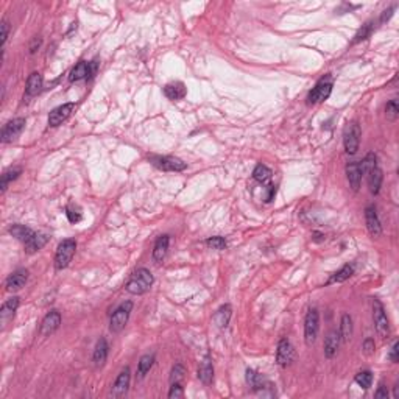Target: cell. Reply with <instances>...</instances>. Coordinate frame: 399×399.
I'll list each match as a JSON object with an SVG mask.
<instances>
[{
  "instance_id": "obj_1",
  "label": "cell",
  "mask_w": 399,
  "mask_h": 399,
  "mask_svg": "<svg viewBox=\"0 0 399 399\" xmlns=\"http://www.w3.org/2000/svg\"><path fill=\"white\" fill-rule=\"evenodd\" d=\"M153 286V274L147 268H137L130 276L128 283L125 284V290L131 295H144Z\"/></svg>"
},
{
  "instance_id": "obj_2",
  "label": "cell",
  "mask_w": 399,
  "mask_h": 399,
  "mask_svg": "<svg viewBox=\"0 0 399 399\" xmlns=\"http://www.w3.org/2000/svg\"><path fill=\"white\" fill-rule=\"evenodd\" d=\"M75 250H77V242L74 239H66V240L61 242L58 245L56 254H55V268L56 270L66 268L72 262Z\"/></svg>"
},
{
  "instance_id": "obj_3",
  "label": "cell",
  "mask_w": 399,
  "mask_h": 399,
  "mask_svg": "<svg viewBox=\"0 0 399 399\" xmlns=\"http://www.w3.org/2000/svg\"><path fill=\"white\" fill-rule=\"evenodd\" d=\"M131 311H133V302L131 301H125L119 306V308L114 311V314L111 315V321H109L111 332L117 334L120 331H124V327L127 326V323L130 320Z\"/></svg>"
},
{
  "instance_id": "obj_4",
  "label": "cell",
  "mask_w": 399,
  "mask_h": 399,
  "mask_svg": "<svg viewBox=\"0 0 399 399\" xmlns=\"http://www.w3.org/2000/svg\"><path fill=\"white\" fill-rule=\"evenodd\" d=\"M320 329V314L317 309H311L304 320V342L308 346H312L317 340Z\"/></svg>"
},
{
  "instance_id": "obj_5",
  "label": "cell",
  "mask_w": 399,
  "mask_h": 399,
  "mask_svg": "<svg viewBox=\"0 0 399 399\" xmlns=\"http://www.w3.org/2000/svg\"><path fill=\"white\" fill-rule=\"evenodd\" d=\"M373 320H374V327L378 335L381 339H387L390 335V323L384 306L379 299H373Z\"/></svg>"
},
{
  "instance_id": "obj_6",
  "label": "cell",
  "mask_w": 399,
  "mask_h": 399,
  "mask_svg": "<svg viewBox=\"0 0 399 399\" xmlns=\"http://www.w3.org/2000/svg\"><path fill=\"white\" fill-rule=\"evenodd\" d=\"M360 136H362V131L356 122L348 124V127L345 128V133H343V145H345V151L348 155H356L357 153L359 145H360Z\"/></svg>"
},
{
  "instance_id": "obj_7",
  "label": "cell",
  "mask_w": 399,
  "mask_h": 399,
  "mask_svg": "<svg viewBox=\"0 0 399 399\" xmlns=\"http://www.w3.org/2000/svg\"><path fill=\"white\" fill-rule=\"evenodd\" d=\"M148 159L156 169L164 170V172H182L187 167L186 162L178 159V158H173V156H155L153 155Z\"/></svg>"
},
{
  "instance_id": "obj_8",
  "label": "cell",
  "mask_w": 399,
  "mask_h": 399,
  "mask_svg": "<svg viewBox=\"0 0 399 399\" xmlns=\"http://www.w3.org/2000/svg\"><path fill=\"white\" fill-rule=\"evenodd\" d=\"M331 92H332V81L329 80V78H323L321 81H318L317 83V86L309 92V96H308V102L311 103V105H315V103H321V102H324V100H327L329 99V96H331Z\"/></svg>"
},
{
  "instance_id": "obj_9",
  "label": "cell",
  "mask_w": 399,
  "mask_h": 399,
  "mask_svg": "<svg viewBox=\"0 0 399 399\" xmlns=\"http://www.w3.org/2000/svg\"><path fill=\"white\" fill-rule=\"evenodd\" d=\"M75 111V103H64L58 108H55L50 114H49V125L50 127H59L63 122H66L71 114Z\"/></svg>"
},
{
  "instance_id": "obj_10",
  "label": "cell",
  "mask_w": 399,
  "mask_h": 399,
  "mask_svg": "<svg viewBox=\"0 0 399 399\" xmlns=\"http://www.w3.org/2000/svg\"><path fill=\"white\" fill-rule=\"evenodd\" d=\"M293 360H295V349L287 339H283L278 343V349H276V363L283 368H286Z\"/></svg>"
},
{
  "instance_id": "obj_11",
  "label": "cell",
  "mask_w": 399,
  "mask_h": 399,
  "mask_svg": "<svg viewBox=\"0 0 399 399\" xmlns=\"http://www.w3.org/2000/svg\"><path fill=\"white\" fill-rule=\"evenodd\" d=\"M130 379H131V371L130 368L125 366L124 370L120 371V374L117 376L112 388H111V396L112 397H122L128 393V387H130Z\"/></svg>"
},
{
  "instance_id": "obj_12",
  "label": "cell",
  "mask_w": 399,
  "mask_h": 399,
  "mask_svg": "<svg viewBox=\"0 0 399 399\" xmlns=\"http://www.w3.org/2000/svg\"><path fill=\"white\" fill-rule=\"evenodd\" d=\"M24 127H25V119H22V117L10 120L2 128V142L7 144V142H11L13 139H16L22 133Z\"/></svg>"
},
{
  "instance_id": "obj_13",
  "label": "cell",
  "mask_w": 399,
  "mask_h": 399,
  "mask_svg": "<svg viewBox=\"0 0 399 399\" xmlns=\"http://www.w3.org/2000/svg\"><path fill=\"white\" fill-rule=\"evenodd\" d=\"M59 324H61V314L58 311H52L44 317L39 332L42 337H49L59 329Z\"/></svg>"
},
{
  "instance_id": "obj_14",
  "label": "cell",
  "mask_w": 399,
  "mask_h": 399,
  "mask_svg": "<svg viewBox=\"0 0 399 399\" xmlns=\"http://www.w3.org/2000/svg\"><path fill=\"white\" fill-rule=\"evenodd\" d=\"M365 222H366V228L370 231V234L373 237H381L382 234V226H381V220L376 214L374 206H368L365 209Z\"/></svg>"
},
{
  "instance_id": "obj_15",
  "label": "cell",
  "mask_w": 399,
  "mask_h": 399,
  "mask_svg": "<svg viewBox=\"0 0 399 399\" xmlns=\"http://www.w3.org/2000/svg\"><path fill=\"white\" fill-rule=\"evenodd\" d=\"M27 279H28V271H27L25 268L16 270L14 273H11V274L8 276V279H7V290H8V292L20 290V289L27 284Z\"/></svg>"
},
{
  "instance_id": "obj_16",
  "label": "cell",
  "mask_w": 399,
  "mask_h": 399,
  "mask_svg": "<svg viewBox=\"0 0 399 399\" xmlns=\"http://www.w3.org/2000/svg\"><path fill=\"white\" fill-rule=\"evenodd\" d=\"M362 169H360V162H349L346 166V178L349 181V186L354 192H357L360 189V182H362Z\"/></svg>"
},
{
  "instance_id": "obj_17",
  "label": "cell",
  "mask_w": 399,
  "mask_h": 399,
  "mask_svg": "<svg viewBox=\"0 0 399 399\" xmlns=\"http://www.w3.org/2000/svg\"><path fill=\"white\" fill-rule=\"evenodd\" d=\"M108 353H109V345H108L106 339H100L96 345L94 354H92V362H94L96 368H100L105 365V362L108 359Z\"/></svg>"
},
{
  "instance_id": "obj_18",
  "label": "cell",
  "mask_w": 399,
  "mask_h": 399,
  "mask_svg": "<svg viewBox=\"0 0 399 399\" xmlns=\"http://www.w3.org/2000/svg\"><path fill=\"white\" fill-rule=\"evenodd\" d=\"M340 342H342L340 340V334L337 331H331L327 334L326 340H324V356L327 359H332L337 354V351H339V346H340Z\"/></svg>"
},
{
  "instance_id": "obj_19",
  "label": "cell",
  "mask_w": 399,
  "mask_h": 399,
  "mask_svg": "<svg viewBox=\"0 0 399 399\" xmlns=\"http://www.w3.org/2000/svg\"><path fill=\"white\" fill-rule=\"evenodd\" d=\"M198 379L204 385H209L214 379V366H212V360H210L209 354L203 359V362L198 366Z\"/></svg>"
},
{
  "instance_id": "obj_20",
  "label": "cell",
  "mask_w": 399,
  "mask_h": 399,
  "mask_svg": "<svg viewBox=\"0 0 399 399\" xmlns=\"http://www.w3.org/2000/svg\"><path fill=\"white\" fill-rule=\"evenodd\" d=\"M169 243H170V237L167 234L158 237V240L155 243V248H153V261L155 262L164 261V257L167 256V251H169Z\"/></svg>"
},
{
  "instance_id": "obj_21",
  "label": "cell",
  "mask_w": 399,
  "mask_h": 399,
  "mask_svg": "<svg viewBox=\"0 0 399 399\" xmlns=\"http://www.w3.org/2000/svg\"><path fill=\"white\" fill-rule=\"evenodd\" d=\"M186 86H184L181 81H176V83H170L164 87V96L169 99V100H181L186 97Z\"/></svg>"
},
{
  "instance_id": "obj_22",
  "label": "cell",
  "mask_w": 399,
  "mask_h": 399,
  "mask_svg": "<svg viewBox=\"0 0 399 399\" xmlns=\"http://www.w3.org/2000/svg\"><path fill=\"white\" fill-rule=\"evenodd\" d=\"M17 308H19V298L17 296H13V298L7 299L4 302L2 309H0V320H2L4 324L16 315Z\"/></svg>"
},
{
  "instance_id": "obj_23",
  "label": "cell",
  "mask_w": 399,
  "mask_h": 399,
  "mask_svg": "<svg viewBox=\"0 0 399 399\" xmlns=\"http://www.w3.org/2000/svg\"><path fill=\"white\" fill-rule=\"evenodd\" d=\"M42 83H44L42 75H41L39 72H33L32 75L28 77V80H27L25 94H27L28 97H33V96L39 94L41 89H42Z\"/></svg>"
},
{
  "instance_id": "obj_24",
  "label": "cell",
  "mask_w": 399,
  "mask_h": 399,
  "mask_svg": "<svg viewBox=\"0 0 399 399\" xmlns=\"http://www.w3.org/2000/svg\"><path fill=\"white\" fill-rule=\"evenodd\" d=\"M49 242V236L47 234H36L35 232V236L30 239L28 242H25V251L28 253V254H33V253H36V251H39L44 245Z\"/></svg>"
},
{
  "instance_id": "obj_25",
  "label": "cell",
  "mask_w": 399,
  "mask_h": 399,
  "mask_svg": "<svg viewBox=\"0 0 399 399\" xmlns=\"http://www.w3.org/2000/svg\"><path fill=\"white\" fill-rule=\"evenodd\" d=\"M368 175V187H370V192L373 195H378L381 192V186H382V179H384V175H382V170L379 167L373 169Z\"/></svg>"
},
{
  "instance_id": "obj_26",
  "label": "cell",
  "mask_w": 399,
  "mask_h": 399,
  "mask_svg": "<svg viewBox=\"0 0 399 399\" xmlns=\"http://www.w3.org/2000/svg\"><path fill=\"white\" fill-rule=\"evenodd\" d=\"M231 315H232V308H231L229 304H225V306H222V308L216 312V315H214V321H216V324H217L220 329H225V327H228V324H229Z\"/></svg>"
},
{
  "instance_id": "obj_27",
  "label": "cell",
  "mask_w": 399,
  "mask_h": 399,
  "mask_svg": "<svg viewBox=\"0 0 399 399\" xmlns=\"http://www.w3.org/2000/svg\"><path fill=\"white\" fill-rule=\"evenodd\" d=\"M339 334H340V340H342L343 343H348V342L351 340V337H353V318H351V315L343 314L342 321H340V331H339Z\"/></svg>"
},
{
  "instance_id": "obj_28",
  "label": "cell",
  "mask_w": 399,
  "mask_h": 399,
  "mask_svg": "<svg viewBox=\"0 0 399 399\" xmlns=\"http://www.w3.org/2000/svg\"><path fill=\"white\" fill-rule=\"evenodd\" d=\"M84 78H90V67H89V63H86V61H80V63L72 69L69 80L71 81H80V80H84Z\"/></svg>"
},
{
  "instance_id": "obj_29",
  "label": "cell",
  "mask_w": 399,
  "mask_h": 399,
  "mask_svg": "<svg viewBox=\"0 0 399 399\" xmlns=\"http://www.w3.org/2000/svg\"><path fill=\"white\" fill-rule=\"evenodd\" d=\"M247 382L248 385L254 390V391H262L267 385H270L259 373H256L254 370H247Z\"/></svg>"
},
{
  "instance_id": "obj_30",
  "label": "cell",
  "mask_w": 399,
  "mask_h": 399,
  "mask_svg": "<svg viewBox=\"0 0 399 399\" xmlns=\"http://www.w3.org/2000/svg\"><path fill=\"white\" fill-rule=\"evenodd\" d=\"M10 234H11L13 237H16L17 240H20V242L25 243V242H28L30 239L35 236V231L30 229V228H27V226H24V225H13V226L10 228Z\"/></svg>"
},
{
  "instance_id": "obj_31",
  "label": "cell",
  "mask_w": 399,
  "mask_h": 399,
  "mask_svg": "<svg viewBox=\"0 0 399 399\" xmlns=\"http://www.w3.org/2000/svg\"><path fill=\"white\" fill-rule=\"evenodd\" d=\"M153 363H155V356L153 354H145L140 357L137 363V379H144L145 374L151 370Z\"/></svg>"
},
{
  "instance_id": "obj_32",
  "label": "cell",
  "mask_w": 399,
  "mask_h": 399,
  "mask_svg": "<svg viewBox=\"0 0 399 399\" xmlns=\"http://www.w3.org/2000/svg\"><path fill=\"white\" fill-rule=\"evenodd\" d=\"M353 273H354V267H353V265H345L343 268H340L339 271L332 274V278L329 279L327 284H332V283H343V281H346V279L351 278Z\"/></svg>"
},
{
  "instance_id": "obj_33",
  "label": "cell",
  "mask_w": 399,
  "mask_h": 399,
  "mask_svg": "<svg viewBox=\"0 0 399 399\" xmlns=\"http://www.w3.org/2000/svg\"><path fill=\"white\" fill-rule=\"evenodd\" d=\"M20 172H22V170H20L19 167L7 170V172L2 175V184H0V192L4 194V192L7 191V187H8V184H10L11 181H14V179H17V178H19Z\"/></svg>"
},
{
  "instance_id": "obj_34",
  "label": "cell",
  "mask_w": 399,
  "mask_h": 399,
  "mask_svg": "<svg viewBox=\"0 0 399 399\" xmlns=\"http://www.w3.org/2000/svg\"><path fill=\"white\" fill-rule=\"evenodd\" d=\"M376 167H378V156L374 155V153H368V155L363 158V161H360V169H362L363 175L370 173Z\"/></svg>"
},
{
  "instance_id": "obj_35",
  "label": "cell",
  "mask_w": 399,
  "mask_h": 399,
  "mask_svg": "<svg viewBox=\"0 0 399 399\" xmlns=\"http://www.w3.org/2000/svg\"><path fill=\"white\" fill-rule=\"evenodd\" d=\"M271 170L267 167V166H264V164H259V166H256V169H254V172H253V178L257 181V182H267L270 178H271Z\"/></svg>"
},
{
  "instance_id": "obj_36",
  "label": "cell",
  "mask_w": 399,
  "mask_h": 399,
  "mask_svg": "<svg viewBox=\"0 0 399 399\" xmlns=\"http://www.w3.org/2000/svg\"><path fill=\"white\" fill-rule=\"evenodd\" d=\"M184 376H186V368L181 363H176L170 371V384H181Z\"/></svg>"
},
{
  "instance_id": "obj_37",
  "label": "cell",
  "mask_w": 399,
  "mask_h": 399,
  "mask_svg": "<svg viewBox=\"0 0 399 399\" xmlns=\"http://www.w3.org/2000/svg\"><path fill=\"white\" fill-rule=\"evenodd\" d=\"M356 382L362 387V388H370L371 387V382H373V374H371V371H368V370H365V371H360V373H357L356 374Z\"/></svg>"
},
{
  "instance_id": "obj_38",
  "label": "cell",
  "mask_w": 399,
  "mask_h": 399,
  "mask_svg": "<svg viewBox=\"0 0 399 399\" xmlns=\"http://www.w3.org/2000/svg\"><path fill=\"white\" fill-rule=\"evenodd\" d=\"M371 32H373V22H366L365 25H362V28L357 32V35L354 36L353 44H357L360 41H365L366 38H370Z\"/></svg>"
},
{
  "instance_id": "obj_39",
  "label": "cell",
  "mask_w": 399,
  "mask_h": 399,
  "mask_svg": "<svg viewBox=\"0 0 399 399\" xmlns=\"http://www.w3.org/2000/svg\"><path fill=\"white\" fill-rule=\"evenodd\" d=\"M206 245H207L209 248H212V250L222 251V250L226 248V240H225L223 237H220V236H216V237H209V239L206 240Z\"/></svg>"
},
{
  "instance_id": "obj_40",
  "label": "cell",
  "mask_w": 399,
  "mask_h": 399,
  "mask_svg": "<svg viewBox=\"0 0 399 399\" xmlns=\"http://www.w3.org/2000/svg\"><path fill=\"white\" fill-rule=\"evenodd\" d=\"M385 115H387V119L391 120V122L397 119V115H399V105H397V100H391V102L387 103V106H385Z\"/></svg>"
},
{
  "instance_id": "obj_41",
  "label": "cell",
  "mask_w": 399,
  "mask_h": 399,
  "mask_svg": "<svg viewBox=\"0 0 399 399\" xmlns=\"http://www.w3.org/2000/svg\"><path fill=\"white\" fill-rule=\"evenodd\" d=\"M66 216H67L71 223H78L81 220V212L77 207H74V206H69L66 209Z\"/></svg>"
},
{
  "instance_id": "obj_42",
  "label": "cell",
  "mask_w": 399,
  "mask_h": 399,
  "mask_svg": "<svg viewBox=\"0 0 399 399\" xmlns=\"http://www.w3.org/2000/svg\"><path fill=\"white\" fill-rule=\"evenodd\" d=\"M170 391H169V397L170 399H178L184 396V390L181 387V384H170Z\"/></svg>"
},
{
  "instance_id": "obj_43",
  "label": "cell",
  "mask_w": 399,
  "mask_h": 399,
  "mask_svg": "<svg viewBox=\"0 0 399 399\" xmlns=\"http://www.w3.org/2000/svg\"><path fill=\"white\" fill-rule=\"evenodd\" d=\"M362 349L365 353V356H373L374 354V349H376V345H374V340L373 339H366L362 345Z\"/></svg>"
},
{
  "instance_id": "obj_44",
  "label": "cell",
  "mask_w": 399,
  "mask_h": 399,
  "mask_svg": "<svg viewBox=\"0 0 399 399\" xmlns=\"http://www.w3.org/2000/svg\"><path fill=\"white\" fill-rule=\"evenodd\" d=\"M0 27H2V47H5L8 35H10V24L7 20H2V25Z\"/></svg>"
},
{
  "instance_id": "obj_45",
  "label": "cell",
  "mask_w": 399,
  "mask_h": 399,
  "mask_svg": "<svg viewBox=\"0 0 399 399\" xmlns=\"http://www.w3.org/2000/svg\"><path fill=\"white\" fill-rule=\"evenodd\" d=\"M397 351H399V343L397 342H394V345L391 346V351H390V360L393 362V363H396L397 360H399V357H397Z\"/></svg>"
},
{
  "instance_id": "obj_46",
  "label": "cell",
  "mask_w": 399,
  "mask_h": 399,
  "mask_svg": "<svg viewBox=\"0 0 399 399\" xmlns=\"http://www.w3.org/2000/svg\"><path fill=\"white\" fill-rule=\"evenodd\" d=\"M374 396H376L378 399H382V397H384V399H387V397H388L387 387H385L384 384H381V385H379V388H378V391L374 393Z\"/></svg>"
},
{
  "instance_id": "obj_47",
  "label": "cell",
  "mask_w": 399,
  "mask_h": 399,
  "mask_svg": "<svg viewBox=\"0 0 399 399\" xmlns=\"http://www.w3.org/2000/svg\"><path fill=\"white\" fill-rule=\"evenodd\" d=\"M39 45H41V39H35L33 41V44H32V47H30V53H35L36 52V49H39Z\"/></svg>"
},
{
  "instance_id": "obj_48",
  "label": "cell",
  "mask_w": 399,
  "mask_h": 399,
  "mask_svg": "<svg viewBox=\"0 0 399 399\" xmlns=\"http://www.w3.org/2000/svg\"><path fill=\"white\" fill-rule=\"evenodd\" d=\"M393 397L394 399H399V384L394 385V391H393Z\"/></svg>"
}]
</instances>
